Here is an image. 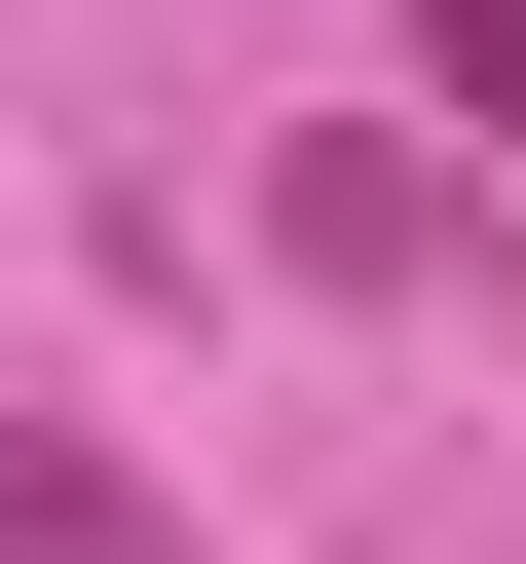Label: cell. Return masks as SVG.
I'll return each instance as SVG.
<instances>
[{
  "mask_svg": "<svg viewBox=\"0 0 526 564\" xmlns=\"http://www.w3.org/2000/svg\"><path fill=\"white\" fill-rule=\"evenodd\" d=\"M414 113H451V151L526 188V0H414Z\"/></svg>",
  "mask_w": 526,
  "mask_h": 564,
  "instance_id": "3957f363",
  "label": "cell"
},
{
  "mask_svg": "<svg viewBox=\"0 0 526 564\" xmlns=\"http://www.w3.org/2000/svg\"><path fill=\"white\" fill-rule=\"evenodd\" d=\"M263 226H302V263H339V302H376V263H451V151H376V113H339V151H302V188H263Z\"/></svg>",
  "mask_w": 526,
  "mask_h": 564,
  "instance_id": "7a4b0ae2",
  "label": "cell"
},
{
  "mask_svg": "<svg viewBox=\"0 0 526 564\" xmlns=\"http://www.w3.org/2000/svg\"><path fill=\"white\" fill-rule=\"evenodd\" d=\"M0 564H188V489H151V452H39V414H0Z\"/></svg>",
  "mask_w": 526,
  "mask_h": 564,
  "instance_id": "6da1fadb",
  "label": "cell"
}]
</instances>
